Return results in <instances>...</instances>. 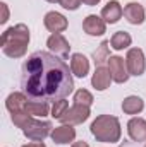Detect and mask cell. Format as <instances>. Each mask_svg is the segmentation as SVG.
Segmentation results:
<instances>
[{
    "label": "cell",
    "mask_w": 146,
    "mask_h": 147,
    "mask_svg": "<svg viewBox=\"0 0 146 147\" xmlns=\"http://www.w3.org/2000/svg\"><path fill=\"white\" fill-rule=\"evenodd\" d=\"M23 91L31 101H59L74 91L72 70L48 51H36L23 63Z\"/></svg>",
    "instance_id": "obj_1"
},
{
    "label": "cell",
    "mask_w": 146,
    "mask_h": 147,
    "mask_svg": "<svg viewBox=\"0 0 146 147\" xmlns=\"http://www.w3.org/2000/svg\"><path fill=\"white\" fill-rule=\"evenodd\" d=\"M2 50L10 58H21L26 55L29 45V29L26 24H16L3 31L2 34Z\"/></svg>",
    "instance_id": "obj_2"
},
{
    "label": "cell",
    "mask_w": 146,
    "mask_h": 147,
    "mask_svg": "<svg viewBox=\"0 0 146 147\" xmlns=\"http://www.w3.org/2000/svg\"><path fill=\"white\" fill-rule=\"evenodd\" d=\"M89 130H91V135L98 142H105V144L119 142L120 134H122L120 121L113 115H100V116H96V120L91 123Z\"/></svg>",
    "instance_id": "obj_3"
},
{
    "label": "cell",
    "mask_w": 146,
    "mask_h": 147,
    "mask_svg": "<svg viewBox=\"0 0 146 147\" xmlns=\"http://www.w3.org/2000/svg\"><path fill=\"white\" fill-rule=\"evenodd\" d=\"M52 123L46 120H33L23 132L33 142H43L48 135H52Z\"/></svg>",
    "instance_id": "obj_4"
},
{
    "label": "cell",
    "mask_w": 146,
    "mask_h": 147,
    "mask_svg": "<svg viewBox=\"0 0 146 147\" xmlns=\"http://www.w3.org/2000/svg\"><path fill=\"white\" fill-rule=\"evenodd\" d=\"M126 65H127V70L131 75H143L146 70V60H145V53L143 50L139 48H131L126 55Z\"/></svg>",
    "instance_id": "obj_5"
},
{
    "label": "cell",
    "mask_w": 146,
    "mask_h": 147,
    "mask_svg": "<svg viewBox=\"0 0 146 147\" xmlns=\"http://www.w3.org/2000/svg\"><path fill=\"white\" fill-rule=\"evenodd\" d=\"M108 70L112 74V79H113V82H117V84H124V82H127V79H129V70H127V65H126V60L122 58V57H119V55H113V57H110L108 58Z\"/></svg>",
    "instance_id": "obj_6"
},
{
    "label": "cell",
    "mask_w": 146,
    "mask_h": 147,
    "mask_svg": "<svg viewBox=\"0 0 146 147\" xmlns=\"http://www.w3.org/2000/svg\"><path fill=\"white\" fill-rule=\"evenodd\" d=\"M88 118H89V106L74 105L62 115L60 121L65 125H79V123H84Z\"/></svg>",
    "instance_id": "obj_7"
},
{
    "label": "cell",
    "mask_w": 146,
    "mask_h": 147,
    "mask_svg": "<svg viewBox=\"0 0 146 147\" xmlns=\"http://www.w3.org/2000/svg\"><path fill=\"white\" fill-rule=\"evenodd\" d=\"M46 46H48V50H50L55 57H59V58H67V57H69L71 45H69V41L62 36L60 33H55V34H52V36L48 38V39H46Z\"/></svg>",
    "instance_id": "obj_8"
},
{
    "label": "cell",
    "mask_w": 146,
    "mask_h": 147,
    "mask_svg": "<svg viewBox=\"0 0 146 147\" xmlns=\"http://www.w3.org/2000/svg\"><path fill=\"white\" fill-rule=\"evenodd\" d=\"M83 29L89 36H102L107 33V22L102 19V16L91 14L83 21Z\"/></svg>",
    "instance_id": "obj_9"
},
{
    "label": "cell",
    "mask_w": 146,
    "mask_h": 147,
    "mask_svg": "<svg viewBox=\"0 0 146 147\" xmlns=\"http://www.w3.org/2000/svg\"><path fill=\"white\" fill-rule=\"evenodd\" d=\"M43 22H45V28H46L50 33H53V34H55V33L65 31L67 26H69L67 19H65L60 12H55V10L48 12V14L45 16V19H43Z\"/></svg>",
    "instance_id": "obj_10"
},
{
    "label": "cell",
    "mask_w": 146,
    "mask_h": 147,
    "mask_svg": "<svg viewBox=\"0 0 146 147\" xmlns=\"http://www.w3.org/2000/svg\"><path fill=\"white\" fill-rule=\"evenodd\" d=\"M127 134L134 142H145L146 140V120L134 116L127 123Z\"/></svg>",
    "instance_id": "obj_11"
},
{
    "label": "cell",
    "mask_w": 146,
    "mask_h": 147,
    "mask_svg": "<svg viewBox=\"0 0 146 147\" xmlns=\"http://www.w3.org/2000/svg\"><path fill=\"white\" fill-rule=\"evenodd\" d=\"M124 17L127 19L129 24H143L145 22V9L141 3L138 2H129L126 7H124Z\"/></svg>",
    "instance_id": "obj_12"
},
{
    "label": "cell",
    "mask_w": 146,
    "mask_h": 147,
    "mask_svg": "<svg viewBox=\"0 0 146 147\" xmlns=\"http://www.w3.org/2000/svg\"><path fill=\"white\" fill-rule=\"evenodd\" d=\"M124 16V9L117 0H110L108 3L102 9V19L107 24H115L120 21V17Z\"/></svg>",
    "instance_id": "obj_13"
},
{
    "label": "cell",
    "mask_w": 146,
    "mask_h": 147,
    "mask_svg": "<svg viewBox=\"0 0 146 147\" xmlns=\"http://www.w3.org/2000/svg\"><path fill=\"white\" fill-rule=\"evenodd\" d=\"M112 74H110L108 67H96V70L91 77V86L96 89V91H105L108 89L110 84H112Z\"/></svg>",
    "instance_id": "obj_14"
},
{
    "label": "cell",
    "mask_w": 146,
    "mask_h": 147,
    "mask_svg": "<svg viewBox=\"0 0 146 147\" xmlns=\"http://www.w3.org/2000/svg\"><path fill=\"white\" fill-rule=\"evenodd\" d=\"M50 137H52V140L55 144H69V142H72L74 139H76V130H74L72 125L62 123L60 127H57V128L52 130Z\"/></svg>",
    "instance_id": "obj_15"
},
{
    "label": "cell",
    "mask_w": 146,
    "mask_h": 147,
    "mask_svg": "<svg viewBox=\"0 0 146 147\" xmlns=\"http://www.w3.org/2000/svg\"><path fill=\"white\" fill-rule=\"evenodd\" d=\"M71 70L76 77L84 79L89 72V60L83 53H74L71 57Z\"/></svg>",
    "instance_id": "obj_16"
},
{
    "label": "cell",
    "mask_w": 146,
    "mask_h": 147,
    "mask_svg": "<svg viewBox=\"0 0 146 147\" xmlns=\"http://www.w3.org/2000/svg\"><path fill=\"white\" fill-rule=\"evenodd\" d=\"M28 96L24 92H12L7 96L5 99V108L10 111V113H17V111H24L26 110V105H28Z\"/></svg>",
    "instance_id": "obj_17"
},
{
    "label": "cell",
    "mask_w": 146,
    "mask_h": 147,
    "mask_svg": "<svg viewBox=\"0 0 146 147\" xmlns=\"http://www.w3.org/2000/svg\"><path fill=\"white\" fill-rule=\"evenodd\" d=\"M145 110V101L139 96H127L122 101V111L126 115H138Z\"/></svg>",
    "instance_id": "obj_18"
},
{
    "label": "cell",
    "mask_w": 146,
    "mask_h": 147,
    "mask_svg": "<svg viewBox=\"0 0 146 147\" xmlns=\"http://www.w3.org/2000/svg\"><path fill=\"white\" fill-rule=\"evenodd\" d=\"M131 43H132V38H131L129 33H126V31H117L113 36L110 38V46L113 50H117V51L129 48Z\"/></svg>",
    "instance_id": "obj_19"
},
{
    "label": "cell",
    "mask_w": 146,
    "mask_h": 147,
    "mask_svg": "<svg viewBox=\"0 0 146 147\" xmlns=\"http://www.w3.org/2000/svg\"><path fill=\"white\" fill-rule=\"evenodd\" d=\"M26 111L31 115V116H40V118H43V116H46L48 115V103H43V101H28V105H26Z\"/></svg>",
    "instance_id": "obj_20"
},
{
    "label": "cell",
    "mask_w": 146,
    "mask_h": 147,
    "mask_svg": "<svg viewBox=\"0 0 146 147\" xmlns=\"http://www.w3.org/2000/svg\"><path fill=\"white\" fill-rule=\"evenodd\" d=\"M108 45H110V41H102V45L95 50L93 60H95V65H96V67H103V63L108 62V58H110Z\"/></svg>",
    "instance_id": "obj_21"
},
{
    "label": "cell",
    "mask_w": 146,
    "mask_h": 147,
    "mask_svg": "<svg viewBox=\"0 0 146 147\" xmlns=\"http://www.w3.org/2000/svg\"><path fill=\"white\" fill-rule=\"evenodd\" d=\"M35 120V116H31L28 111H17V113H12V123L16 125V127H19V128H26L31 121Z\"/></svg>",
    "instance_id": "obj_22"
},
{
    "label": "cell",
    "mask_w": 146,
    "mask_h": 147,
    "mask_svg": "<svg viewBox=\"0 0 146 147\" xmlns=\"http://www.w3.org/2000/svg\"><path fill=\"white\" fill-rule=\"evenodd\" d=\"M93 94L86 89H79L74 94V105H83V106H91L93 105Z\"/></svg>",
    "instance_id": "obj_23"
},
{
    "label": "cell",
    "mask_w": 146,
    "mask_h": 147,
    "mask_svg": "<svg viewBox=\"0 0 146 147\" xmlns=\"http://www.w3.org/2000/svg\"><path fill=\"white\" fill-rule=\"evenodd\" d=\"M67 110H69V103H67L65 99H59V101H55V105H53V108H52V116L57 118V120H60L62 115Z\"/></svg>",
    "instance_id": "obj_24"
},
{
    "label": "cell",
    "mask_w": 146,
    "mask_h": 147,
    "mask_svg": "<svg viewBox=\"0 0 146 147\" xmlns=\"http://www.w3.org/2000/svg\"><path fill=\"white\" fill-rule=\"evenodd\" d=\"M83 0H59V3L67 10H77Z\"/></svg>",
    "instance_id": "obj_25"
},
{
    "label": "cell",
    "mask_w": 146,
    "mask_h": 147,
    "mask_svg": "<svg viewBox=\"0 0 146 147\" xmlns=\"http://www.w3.org/2000/svg\"><path fill=\"white\" fill-rule=\"evenodd\" d=\"M0 9H2V19H0V22L5 24V22L9 21V9H7V3L2 2V3H0Z\"/></svg>",
    "instance_id": "obj_26"
},
{
    "label": "cell",
    "mask_w": 146,
    "mask_h": 147,
    "mask_svg": "<svg viewBox=\"0 0 146 147\" xmlns=\"http://www.w3.org/2000/svg\"><path fill=\"white\" fill-rule=\"evenodd\" d=\"M23 147H46L43 142H31V144H28V146H23Z\"/></svg>",
    "instance_id": "obj_27"
},
{
    "label": "cell",
    "mask_w": 146,
    "mask_h": 147,
    "mask_svg": "<svg viewBox=\"0 0 146 147\" xmlns=\"http://www.w3.org/2000/svg\"><path fill=\"white\" fill-rule=\"evenodd\" d=\"M83 3H86V5H89V7H93V5L100 3V0H83Z\"/></svg>",
    "instance_id": "obj_28"
},
{
    "label": "cell",
    "mask_w": 146,
    "mask_h": 147,
    "mask_svg": "<svg viewBox=\"0 0 146 147\" xmlns=\"http://www.w3.org/2000/svg\"><path fill=\"white\" fill-rule=\"evenodd\" d=\"M72 147H89V146H88L86 142H83V140H81V142H74Z\"/></svg>",
    "instance_id": "obj_29"
},
{
    "label": "cell",
    "mask_w": 146,
    "mask_h": 147,
    "mask_svg": "<svg viewBox=\"0 0 146 147\" xmlns=\"http://www.w3.org/2000/svg\"><path fill=\"white\" fill-rule=\"evenodd\" d=\"M46 2H50V3H55V2H59V0H46Z\"/></svg>",
    "instance_id": "obj_30"
},
{
    "label": "cell",
    "mask_w": 146,
    "mask_h": 147,
    "mask_svg": "<svg viewBox=\"0 0 146 147\" xmlns=\"http://www.w3.org/2000/svg\"><path fill=\"white\" fill-rule=\"evenodd\" d=\"M145 147H146V146H145Z\"/></svg>",
    "instance_id": "obj_31"
}]
</instances>
